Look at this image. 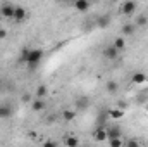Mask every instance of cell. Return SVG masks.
I'll return each mask as SVG.
<instances>
[{
    "instance_id": "4316f807",
    "label": "cell",
    "mask_w": 148,
    "mask_h": 147,
    "mask_svg": "<svg viewBox=\"0 0 148 147\" xmlns=\"http://www.w3.org/2000/svg\"><path fill=\"white\" fill-rule=\"evenodd\" d=\"M3 38H7V30L0 28V40H3Z\"/></svg>"
},
{
    "instance_id": "484cf974",
    "label": "cell",
    "mask_w": 148,
    "mask_h": 147,
    "mask_svg": "<svg viewBox=\"0 0 148 147\" xmlns=\"http://www.w3.org/2000/svg\"><path fill=\"white\" fill-rule=\"evenodd\" d=\"M43 147H57V142H53V140H47V142L43 144Z\"/></svg>"
},
{
    "instance_id": "4fadbf2b",
    "label": "cell",
    "mask_w": 148,
    "mask_h": 147,
    "mask_svg": "<svg viewBox=\"0 0 148 147\" xmlns=\"http://www.w3.org/2000/svg\"><path fill=\"white\" fill-rule=\"evenodd\" d=\"M64 146L66 147H79V139L76 135H66L64 137Z\"/></svg>"
},
{
    "instance_id": "e0dca14e",
    "label": "cell",
    "mask_w": 148,
    "mask_h": 147,
    "mask_svg": "<svg viewBox=\"0 0 148 147\" xmlns=\"http://www.w3.org/2000/svg\"><path fill=\"white\" fill-rule=\"evenodd\" d=\"M105 88H107L109 94H115V92L119 90V83H117L115 80H109V81L105 83Z\"/></svg>"
},
{
    "instance_id": "6da1fadb",
    "label": "cell",
    "mask_w": 148,
    "mask_h": 147,
    "mask_svg": "<svg viewBox=\"0 0 148 147\" xmlns=\"http://www.w3.org/2000/svg\"><path fill=\"white\" fill-rule=\"evenodd\" d=\"M43 59V50L41 49H29L28 52V57H26V62H28V68L31 71H35L40 64V61Z\"/></svg>"
},
{
    "instance_id": "83f0119b",
    "label": "cell",
    "mask_w": 148,
    "mask_h": 147,
    "mask_svg": "<svg viewBox=\"0 0 148 147\" xmlns=\"http://www.w3.org/2000/svg\"><path fill=\"white\" fill-rule=\"evenodd\" d=\"M0 87H2V78H0Z\"/></svg>"
},
{
    "instance_id": "603a6c76",
    "label": "cell",
    "mask_w": 148,
    "mask_h": 147,
    "mask_svg": "<svg viewBox=\"0 0 148 147\" xmlns=\"http://www.w3.org/2000/svg\"><path fill=\"white\" fill-rule=\"evenodd\" d=\"M12 114V109L10 107H0V118H7Z\"/></svg>"
},
{
    "instance_id": "44dd1931",
    "label": "cell",
    "mask_w": 148,
    "mask_h": 147,
    "mask_svg": "<svg viewBox=\"0 0 148 147\" xmlns=\"http://www.w3.org/2000/svg\"><path fill=\"white\" fill-rule=\"evenodd\" d=\"M109 147H124L122 139H109Z\"/></svg>"
},
{
    "instance_id": "9c48e42d",
    "label": "cell",
    "mask_w": 148,
    "mask_h": 147,
    "mask_svg": "<svg viewBox=\"0 0 148 147\" xmlns=\"http://www.w3.org/2000/svg\"><path fill=\"white\" fill-rule=\"evenodd\" d=\"M105 130H107L109 139H122V130L117 125H112L110 128H105Z\"/></svg>"
},
{
    "instance_id": "9a60e30c",
    "label": "cell",
    "mask_w": 148,
    "mask_h": 147,
    "mask_svg": "<svg viewBox=\"0 0 148 147\" xmlns=\"http://www.w3.org/2000/svg\"><path fill=\"white\" fill-rule=\"evenodd\" d=\"M45 107H47V104H45L43 99H35L31 102V109L35 111V112H41V111H45Z\"/></svg>"
},
{
    "instance_id": "d6986e66",
    "label": "cell",
    "mask_w": 148,
    "mask_h": 147,
    "mask_svg": "<svg viewBox=\"0 0 148 147\" xmlns=\"http://www.w3.org/2000/svg\"><path fill=\"white\" fill-rule=\"evenodd\" d=\"M147 23H148V17L145 16V14H140V16L136 17L134 26H136V28H140V26H147Z\"/></svg>"
},
{
    "instance_id": "ba28073f",
    "label": "cell",
    "mask_w": 148,
    "mask_h": 147,
    "mask_svg": "<svg viewBox=\"0 0 148 147\" xmlns=\"http://www.w3.org/2000/svg\"><path fill=\"white\" fill-rule=\"evenodd\" d=\"M131 83H133V85H143V83H147V74L141 73V71L133 73V76H131Z\"/></svg>"
},
{
    "instance_id": "52a82bcc",
    "label": "cell",
    "mask_w": 148,
    "mask_h": 147,
    "mask_svg": "<svg viewBox=\"0 0 148 147\" xmlns=\"http://www.w3.org/2000/svg\"><path fill=\"white\" fill-rule=\"evenodd\" d=\"M110 16L109 14H102L98 19H97V28H100V30H105V28H109L110 26Z\"/></svg>"
},
{
    "instance_id": "f1b7e54d",
    "label": "cell",
    "mask_w": 148,
    "mask_h": 147,
    "mask_svg": "<svg viewBox=\"0 0 148 147\" xmlns=\"http://www.w3.org/2000/svg\"><path fill=\"white\" fill-rule=\"evenodd\" d=\"M88 147H90V146H88Z\"/></svg>"
},
{
    "instance_id": "5bb4252c",
    "label": "cell",
    "mask_w": 148,
    "mask_h": 147,
    "mask_svg": "<svg viewBox=\"0 0 148 147\" xmlns=\"http://www.w3.org/2000/svg\"><path fill=\"white\" fill-rule=\"evenodd\" d=\"M126 116V111H121L117 109V107H114V109H109V118L114 119V121H117V119H122Z\"/></svg>"
},
{
    "instance_id": "7402d4cb",
    "label": "cell",
    "mask_w": 148,
    "mask_h": 147,
    "mask_svg": "<svg viewBox=\"0 0 148 147\" xmlns=\"http://www.w3.org/2000/svg\"><path fill=\"white\" fill-rule=\"evenodd\" d=\"M124 147H141V144H140L136 139H129V140L124 142Z\"/></svg>"
},
{
    "instance_id": "8992f818",
    "label": "cell",
    "mask_w": 148,
    "mask_h": 147,
    "mask_svg": "<svg viewBox=\"0 0 148 147\" xmlns=\"http://www.w3.org/2000/svg\"><path fill=\"white\" fill-rule=\"evenodd\" d=\"M93 140L95 142H105V140H109V135H107V130L105 128H97L95 132H93Z\"/></svg>"
},
{
    "instance_id": "5b68a950",
    "label": "cell",
    "mask_w": 148,
    "mask_h": 147,
    "mask_svg": "<svg viewBox=\"0 0 148 147\" xmlns=\"http://www.w3.org/2000/svg\"><path fill=\"white\" fill-rule=\"evenodd\" d=\"M60 116H62V119L66 121V123H71V121H74L76 118H77V111L71 109V107H67V109H62V112H60Z\"/></svg>"
},
{
    "instance_id": "2e32d148",
    "label": "cell",
    "mask_w": 148,
    "mask_h": 147,
    "mask_svg": "<svg viewBox=\"0 0 148 147\" xmlns=\"http://www.w3.org/2000/svg\"><path fill=\"white\" fill-rule=\"evenodd\" d=\"M122 37L126 38V37H131V35H134V31H136V26L134 24H131V23H126L124 26H122Z\"/></svg>"
},
{
    "instance_id": "30bf717a",
    "label": "cell",
    "mask_w": 148,
    "mask_h": 147,
    "mask_svg": "<svg viewBox=\"0 0 148 147\" xmlns=\"http://www.w3.org/2000/svg\"><path fill=\"white\" fill-rule=\"evenodd\" d=\"M88 106H90V99L88 97H77L76 102H74V109L76 111H83V109H86Z\"/></svg>"
},
{
    "instance_id": "277c9868",
    "label": "cell",
    "mask_w": 148,
    "mask_h": 147,
    "mask_svg": "<svg viewBox=\"0 0 148 147\" xmlns=\"http://www.w3.org/2000/svg\"><path fill=\"white\" fill-rule=\"evenodd\" d=\"M14 5L12 3H3L2 7H0V16L2 17H5V19H14Z\"/></svg>"
},
{
    "instance_id": "cb8c5ba5",
    "label": "cell",
    "mask_w": 148,
    "mask_h": 147,
    "mask_svg": "<svg viewBox=\"0 0 148 147\" xmlns=\"http://www.w3.org/2000/svg\"><path fill=\"white\" fill-rule=\"evenodd\" d=\"M115 107H117V109H121V111H126V107H127V104H126V102H124V101H119V102H117V106H115Z\"/></svg>"
},
{
    "instance_id": "7a4b0ae2",
    "label": "cell",
    "mask_w": 148,
    "mask_h": 147,
    "mask_svg": "<svg viewBox=\"0 0 148 147\" xmlns=\"http://www.w3.org/2000/svg\"><path fill=\"white\" fill-rule=\"evenodd\" d=\"M136 9H138V3L133 2V0H127V2H124V3L121 5V12H122L124 16H131V14H134Z\"/></svg>"
},
{
    "instance_id": "7c38bea8",
    "label": "cell",
    "mask_w": 148,
    "mask_h": 147,
    "mask_svg": "<svg viewBox=\"0 0 148 147\" xmlns=\"http://www.w3.org/2000/svg\"><path fill=\"white\" fill-rule=\"evenodd\" d=\"M90 7H91V3H90L88 0H76V2H74V9L79 10V12H86Z\"/></svg>"
},
{
    "instance_id": "d4e9b609",
    "label": "cell",
    "mask_w": 148,
    "mask_h": 147,
    "mask_svg": "<svg viewBox=\"0 0 148 147\" xmlns=\"http://www.w3.org/2000/svg\"><path fill=\"white\" fill-rule=\"evenodd\" d=\"M28 52H29V49H24V50L21 52V61H23V62H26V57H28Z\"/></svg>"
},
{
    "instance_id": "ffe728a7",
    "label": "cell",
    "mask_w": 148,
    "mask_h": 147,
    "mask_svg": "<svg viewBox=\"0 0 148 147\" xmlns=\"http://www.w3.org/2000/svg\"><path fill=\"white\" fill-rule=\"evenodd\" d=\"M47 85H40L36 88V99H43V97H47Z\"/></svg>"
},
{
    "instance_id": "ac0fdd59",
    "label": "cell",
    "mask_w": 148,
    "mask_h": 147,
    "mask_svg": "<svg viewBox=\"0 0 148 147\" xmlns=\"http://www.w3.org/2000/svg\"><path fill=\"white\" fill-rule=\"evenodd\" d=\"M112 45L121 52V50H124V49H126V38H124V37H117L115 40H114V43H112Z\"/></svg>"
},
{
    "instance_id": "8fae6325",
    "label": "cell",
    "mask_w": 148,
    "mask_h": 147,
    "mask_svg": "<svg viewBox=\"0 0 148 147\" xmlns=\"http://www.w3.org/2000/svg\"><path fill=\"white\" fill-rule=\"evenodd\" d=\"M26 14H28V10L23 7V5H17L16 9H14V21H23L24 17H26Z\"/></svg>"
},
{
    "instance_id": "3957f363",
    "label": "cell",
    "mask_w": 148,
    "mask_h": 147,
    "mask_svg": "<svg viewBox=\"0 0 148 147\" xmlns=\"http://www.w3.org/2000/svg\"><path fill=\"white\" fill-rule=\"evenodd\" d=\"M102 55L107 59V61H115L119 57V50L114 47V45H107L103 50H102Z\"/></svg>"
}]
</instances>
